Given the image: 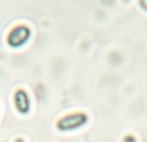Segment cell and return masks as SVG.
<instances>
[{
  "label": "cell",
  "instance_id": "1",
  "mask_svg": "<svg viewBox=\"0 0 147 142\" xmlns=\"http://www.w3.org/2000/svg\"><path fill=\"white\" fill-rule=\"evenodd\" d=\"M86 119H88L86 115L83 114V112H76V114L67 115V116L62 118L61 120H58L57 128L59 131H72L85 124Z\"/></svg>",
  "mask_w": 147,
  "mask_h": 142
},
{
  "label": "cell",
  "instance_id": "2",
  "mask_svg": "<svg viewBox=\"0 0 147 142\" xmlns=\"http://www.w3.org/2000/svg\"><path fill=\"white\" fill-rule=\"evenodd\" d=\"M30 28L26 26H17L14 27L8 35V44L13 48H18V47L23 45L30 38Z\"/></svg>",
  "mask_w": 147,
  "mask_h": 142
},
{
  "label": "cell",
  "instance_id": "3",
  "mask_svg": "<svg viewBox=\"0 0 147 142\" xmlns=\"http://www.w3.org/2000/svg\"><path fill=\"white\" fill-rule=\"evenodd\" d=\"M14 105L17 107V110L22 114H26L30 110V99L28 96L26 94L25 91H17V93L14 94Z\"/></svg>",
  "mask_w": 147,
  "mask_h": 142
},
{
  "label": "cell",
  "instance_id": "4",
  "mask_svg": "<svg viewBox=\"0 0 147 142\" xmlns=\"http://www.w3.org/2000/svg\"><path fill=\"white\" fill-rule=\"evenodd\" d=\"M140 4L142 5L145 9H147V0H140Z\"/></svg>",
  "mask_w": 147,
  "mask_h": 142
}]
</instances>
